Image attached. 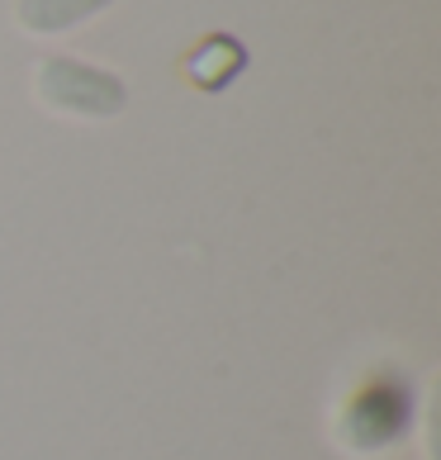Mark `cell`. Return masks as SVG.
I'll return each mask as SVG.
<instances>
[{"label":"cell","mask_w":441,"mask_h":460,"mask_svg":"<svg viewBox=\"0 0 441 460\" xmlns=\"http://www.w3.org/2000/svg\"><path fill=\"white\" fill-rule=\"evenodd\" d=\"M33 95L48 114L110 124L128 110V81L114 66H100L76 53H43L33 62Z\"/></svg>","instance_id":"obj_1"},{"label":"cell","mask_w":441,"mask_h":460,"mask_svg":"<svg viewBox=\"0 0 441 460\" xmlns=\"http://www.w3.org/2000/svg\"><path fill=\"white\" fill-rule=\"evenodd\" d=\"M413 418H418L413 385L403 375H375L347 399L342 418H337V437H342V447L361 456H380L413 432Z\"/></svg>","instance_id":"obj_2"},{"label":"cell","mask_w":441,"mask_h":460,"mask_svg":"<svg viewBox=\"0 0 441 460\" xmlns=\"http://www.w3.org/2000/svg\"><path fill=\"white\" fill-rule=\"evenodd\" d=\"M114 5L119 0H14V24L33 39H62Z\"/></svg>","instance_id":"obj_3"},{"label":"cell","mask_w":441,"mask_h":460,"mask_svg":"<svg viewBox=\"0 0 441 460\" xmlns=\"http://www.w3.org/2000/svg\"><path fill=\"white\" fill-rule=\"evenodd\" d=\"M247 66V53L243 43L233 39V33H209V39H199L190 48V58H185V76H190L195 91H228L237 76H243Z\"/></svg>","instance_id":"obj_4"}]
</instances>
